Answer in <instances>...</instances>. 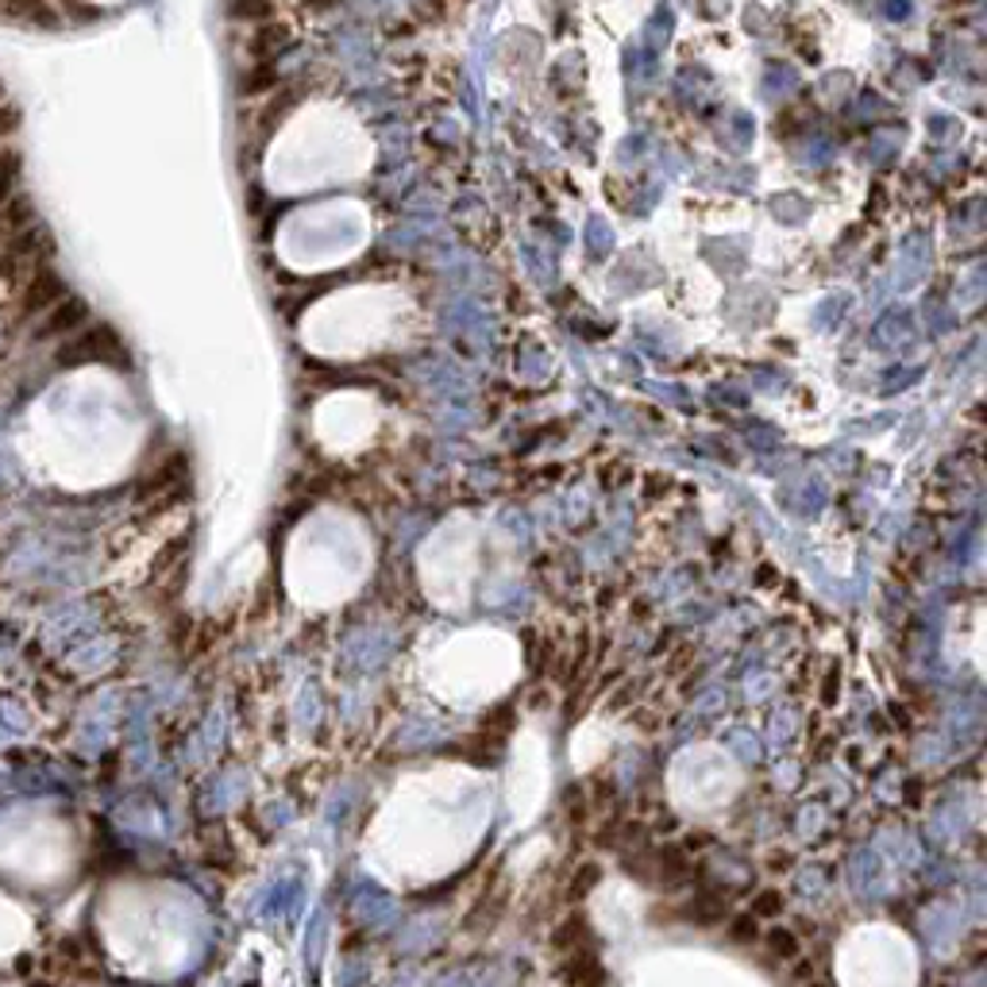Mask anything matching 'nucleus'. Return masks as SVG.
Returning <instances> with one entry per match:
<instances>
[{
  "mask_svg": "<svg viewBox=\"0 0 987 987\" xmlns=\"http://www.w3.org/2000/svg\"><path fill=\"white\" fill-rule=\"evenodd\" d=\"M290 47V28H274V23H258L255 31H251V58H258V62H274L278 58V50Z\"/></svg>",
  "mask_w": 987,
  "mask_h": 987,
  "instance_id": "obj_2",
  "label": "nucleus"
},
{
  "mask_svg": "<svg viewBox=\"0 0 987 987\" xmlns=\"http://www.w3.org/2000/svg\"><path fill=\"white\" fill-rule=\"evenodd\" d=\"M89 321V309L81 305V301H58V305H50L43 316H39V332H43L47 340H55V336H70L74 329H81V324Z\"/></svg>",
  "mask_w": 987,
  "mask_h": 987,
  "instance_id": "obj_1",
  "label": "nucleus"
},
{
  "mask_svg": "<svg viewBox=\"0 0 987 987\" xmlns=\"http://www.w3.org/2000/svg\"><path fill=\"white\" fill-rule=\"evenodd\" d=\"M775 910H780V899H775V895H764V899L756 902V915H775Z\"/></svg>",
  "mask_w": 987,
  "mask_h": 987,
  "instance_id": "obj_4",
  "label": "nucleus"
},
{
  "mask_svg": "<svg viewBox=\"0 0 987 987\" xmlns=\"http://www.w3.org/2000/svg\"><path fill=\"white\" fill-rule=\"evenodd\" d=\"M228 16L236 23L258 28V23H271L278 16V0H228Z\"/></svg>",
  "mask_w": 987,
  "mask_h": 987,
  "instance_id": "obj_3",
  "label": "nucleus"
}]
</instances>
